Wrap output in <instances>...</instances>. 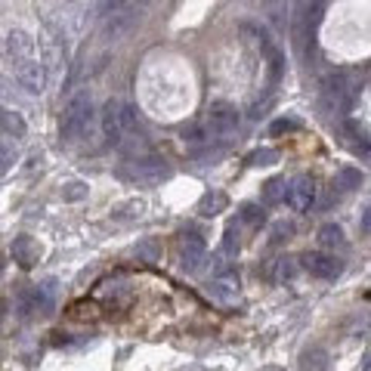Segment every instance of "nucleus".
I'll return each mask as SVG.
<instances>
[{"mask_svg": "<svg viewBox=\"0 0 371 371\" xmlns=\"http://www.w3.org/2000/svg\"><path fill=\"white\" fill-rule=\"evenodd\" d=\"M312 201H316V183H312L310 176H297L291 183V192H288V205H291L294 211H310Z\"/></svg>", "mask_w": 371, "mask_h": 371, "instance_id": "obj_11", "label": "nucleus"}, {"mask_svg": "<svg viewBox=\"0 0 371 371\" xmlns=\"http://www.w3.org/2000/svg\"><path fill=\"white\" fill-rule=\"evenodd\" d=\"M136 133H140V127H136L133 109L127 106V102H121V99H109L106 109H102V136H106L109 146L121 149Z\"/></svg>", "mask_w": 371, "mask_h": 371, "instance_id": "obj_1", "label": "nucleus"}, {"mask_svg": "<svg viewBox=\"0 0 371 371\" xmlns=\"http://www.w3.org/2000/svg\"><path fill=\"white\" fill-rule=\"evenodd\" d=\"M13 260L22 266V269H31L40 260V245L31 236H19L13 241Z\"/></svg>", "mask_w": 371, "mask_h": 371, "instance_id": "obj_13", "label": "nucleus"}, {"mask_svg": "<svg viewBox=\"0 0 371 371\" xmlns=\"http://www.w3.org/2000/svg\"><path fill=\"white\" fill-rule=\"evenodd\" d=\"M263 13L272 28H285L288 22V0H263Z\"/></svg>", "mask_w": 371, "mask_h": 371, "instance_id": "obj_18", "label": "nucleus"}, {"mask_svg": "<svg viewBox=\"0 0 371 371\" xmlns=\"http://www.w3.org/2000/svg\"><path fill=\"white\" fill-rule=\"evenodd\" d=\"M238 217H241V223H248V226H263V220H266L263 211H260L257 205H245Z\"/></svg>", "mask_w": 371, "mask_h": 371, "instance_id": "obj_25", "label": "nucleus"}, {"mask_svg": "<svg viewBox=\"0 0 371 371\" xmlns=\"http://www.w3.org/2000/svg\"><path fill=\"white\" fill-rule=\"evenodd\" d=\"M288 192H291V183L269 180L263 186V201H266V205H281V201H288Z\"/></svg>", "mask_w": 371, "mask_h": 371, "instance_id": "obj_19", "label": "nucleus"}, {"mask_svg": "<svg viewBox=\"0 0 371 371\" xmlns=\"http://www.w3.org/2000/svg\"><path fill=\"white\" fill-rule=\"evenodd\" d=\"M319 245L325 248L328 254H334V251H343L346 248V238H343V229L337 223H325L319 229Z\"/></svg>", "mask_w": 371, "mask_h": 371, "instance_id": "obj_14", "label": "nucleus"}, {"mask_svg": "<svg viewBox=\"0 0 371 371\" xmlns=\"http://www.w3.org/2000/svg\"><path fill=\"white\" fill-rule=\"evenodd\" d=\"M84 195H87V186L84 183H68L66 189H62V198H66V201H80Z\"/></svg>", "mask_w": 371, "mask_h": 371, "instance_id": "obj_28", "label": "nucleus"}, {"mask_svg": "<svg viewBox=\"0 0 371 371\" xmlns=\"http://www.w3.org/2000/svg\"><path fill=\"white\" fill-rule=\"evenodd\" d=\"M16 161V152H10V142H4V164H0V171H10V164Z\"/></svg>", "mask_w": 371, "mask_h": 371, "instance_id": "obj_30", "label": "nucleus"}, {"mask_svg": "<svg viewBox=\"0 0 371 371\" xmlns=\"http://www.w3.org/2000/svg\"><path fill=\"white\" fill-rule=\"evenodd\" d=\"M279 161V152L276 149H257L248 155V164L251 167H269V164H276Z\"/></svg>", "mask_w": 371, "mask_h": 371, "instance_id": "obj_23", "label": "nucleus"}, {"mask_svg": "<svg viewBox=\"0 0 371 371\" xmlns=\"http://www.w3.org/2000/svg\"><path fill=\"white\" fill-rule=\"evenodd\" d=\"M226 207H229V198L223 195V192H205L198 201V214L201 217H217V214H223Z\"/></svg>", "mask_w": 371, "mask_h": 371, "instance_id": "obj_15", "label": "nucleus"}, {"mask_svg": "<svg viewBox=\"0 0 371 371\" xmlns=\"http://www.w3.org/2000/svg\"><path fill=\"white\" fill-rule=\"evenodd\" d=\"M142 211H146V201H142V198H130V201H124V205L115 211V220H140Z\"/></svg>", "mask_w": 371, "mask_h": 371, "instance_id": "obj_20", "label": "nucleus"}, {"mask_svg": "<svg viewBox=\"0 0 371 371\" xmlns=\"http://www.w3.org/2000/svg\"><path fill=\"white\" fill-rule=\"evenodd\" d=\"M16 80H19V87L25 93L31 96H37V93H44V87H47V68H44V62L37 59H25V62H19L16 66Z\"/></svg>", "mask_w": 371, "mask_h": 371, "instance_id": "obj_7", "label": "nucleus"}, {"mask_svg": "<svg viewBox=\"0 0 371 371\" xmlns=\"http://www.w3.org/2000/svg\"><path fill=\"white\" fill-rule=\"evenodd\" d=\"M90 124H93V102L87 93H78L75 99L66 106L62 111V121H59V133L66 142H75L80 136L90 133Z\"/></svg>", "mask_w": 371, "mask_h": 371, "instance_id": "obj_2", "label": "nucleus"}, {"mask_svg": "<svg viewBox=\"0 0 371 371\" xmlns=\"http://www.w3.org/2000/svg\"><path fill=\"white\" fill-rule=\"evenodd\" d=\"M294 276H297V260H291V257H281V260H276L272 279H276V281H291Z\"/></svg>", "mask_w": 371, "mask_h": 371, "instance_id": "obj_22", "label": "nucleus"}, {"mask_svg": "<svg viewBox=\"0 0 371 371\" xmlns=\"http://www.w3.org/2000/svg\"><path fill=\"white\" fill-rule=\"evenodd\" d=\"M0 127H4V136H13V140H22L25 136V121H22L19 111H13V109H4L0 111Z\"/></svg>", "mask_w": 371, "mask_h": 371, "instance_id": "obj_16", "label": "nucleus"}, {"mask_svg": "<svg viewBox=\"0 0 371 371\" xmlns=\"http://www.w3.org/2000/svg\"><path fill=\"white\" fill-rule=\"evenodd\" d=\"M353 96H356V80L346 71H334L322 80V102L332 111H346L353 106Z\"/></svg>", "mask_w": 371, "mask_h": 371, "instance_id": "obj_3", "label": "nucleus"}, {"mask_svg": "<svg viewBox=\"0 0 371 371\" xmlns=\"http://www.w3.org/2000/svg\"><path fill=\"white\" fill-rule=\"evenodd\" d=\"M127 174L140 183H161L164 176H171V164L158 155H142V158L130 161V171Z\"/></svg>", "mask_w": 371, "mask_h": 371, "instance_id": "obj_6", "label": "nucleus"}, {"mask_svg": "<svg viewBox=\"0 0 371 371\" xmlns=\"http://www.w3.org/2000/svg\"><path fill=\"white\" fill-rule=\"evenodd\" d=\"M337 186H341V189H359V186H362V171H359V167H343L341 176H337Z\"/></svg>", "mask_w": 371, "mask_h": 371, "instance_id": "obj_24", "label": "nucleus"}, {"mask_svg": "<svg viewBox=\"0 0 371 371\" xmlns=\"http://www.w3.org/2000/svg\"><path fill=\"white\" fill-rule=\"evenodd\" d=\"M288 232H291V226H288V223H279L276 229H272V245H279L281 238H288Z\"/></svg>", "mask_w": 371, "mask_h": 371, "instance_id": "obj_29", "label": "nucleus"}, {"mask_svg": "<svg viewBox=\"0 0 371 371\" xmlns=\"http://www.w3.org/2000/svg\"><path fill=\"white\" fill-rule=\"evenodd\" d=\"M207 294L220 303H232L238 297V279L236 272H226V276H214L207 281Z\"/></svg>", "mask_w": 371, "mask_h": 371, "instance_id": "obj_12", "label": "nucleus"}, {"mask_svg": "<svg viewBox=\"0 0 371 371\" xmlns=\"http://www.w3.org/2000/svg\"><path fill=\"white\" fill-rule=\"evenodd\" d=\"M236 251H238V226L229 223L223 236V254H236Z\"/></svg>", "mask_w": 371, "mask_h": 371, "instance_id": "obj_26", "label": "nucleus"}, {"mask_svg": "<svg viewBox=\"0 0 371 371\" xmlns=\"http://www.w3.org/2000/svg\"><path fill=\"white\" fill-rule=\"evenodd\" d=\"M183 140H186V142H201V140H205V136H201V130H198V127H189V130L183 133Z\"/></svg>", "mask_w": 371, "mask_h": 371, "instance_id": "obj_31", "label": "nucleus"}, {"mask_svg": "<svg viewBox=\"0 0 371 371\" xmlns=\"http://www.w3.org/2000/svg\"><path fill=\"white\" fill-rule=\"evenodd\" d=\"M362 232H365V236H371V207H368V211L365 214H362Z\"/></svg>", "mask_w": 371, "mask_h": 371, "instance_id": "obj_32", "label": "nucleus"}, {"mask_svg": "<svg viewBox=\"0 0 371 371\" xmlns=\"http://www.w3.org/2000/svg\"><path fill=\"white\" fill-rule=\"evenodd\" d=\"M142 6H146V0H140V4H127L121 6L118 13H109L106 22H102V35H106L109 40H121L127 35V31L133 28V22L142 16Z\"/></svg>", "mask_w": 371, "mask_h": 371, "instance_id": "obj_5", "label": "nucleus"}, {"mask_svg": "<svg viewBox=\"0 0 371 371\" xmlns=\"http://www.w3.org/2000/svg\"><path fill=\"white\" fill-rule=\"evenodd\" d=\"M136 257L146 263H158L161 260V241L158 238H142L140 245H136Z\"/></svg>", "mask_w": 371, "mask_h": 371, "instance_id": "obj_21", "label": "nucleus"}, {"mask_svg": "<svg viewBox=\"0 0 371 371\" xmlns=\"http://www.w3.org/2000/svg\"><path fill=\"white\" fill-rule=\"evenodd\" d=\"M207 257V248H205V238L198 232H183L180 236V263L186 272H195Z\"/></svg>", "mask_w": 371, "mask_h": 371, "instance_id": "obj_8", "label": "nucleus"}, {"mask_svg": "<svg viewBox=\"0 0 371 371\" xmlns=\"http://www.w3.org/2000/svg\"><path fill=\"white\" fill-rule=\"evenodd\" d=\"M236 127H238V109L232 102H211V109H207V136L223 140V136L236 133Z\"/></svg>", "mask_w": 371, "mask_h": 371, "instance_id": "obj_4", "label": "nucleus"}, {"mask_svg": "<svg viewBox=\"0 0 371 371\" xmlns=\"http://www.w3.org/2000/svg\"><path fill=\"white\" fill-rule=\"evenodd\" d=\"M300 371H328V353L322 346H310L300 353Z\"/></svg>", "mask_w": 371, "mask_h": 371, "instance_id": "obj_17", "label": "nucleus"}, {"mask_svg": "<svg viewBox=\"0 0 371 371\" xmlns=\"http://www.w3.org/2000/svg\"><path fill=\"white\" fill-rule=\"evenodd\" d=\"M300 127V121H294V118H279V121H272V127H269V133L272 136H281V133H291Z\"/></svg>", "mask_w": 371, "mask_h": 371, "instance_id": "obj_27", "label": "nucleus"}, {"mask_svg": "<svg viewBox=\"0 0 371 371\" xmlns=\"http://www.w3.org/2000/svg\"><path fill=\"white\" fill-rule=\"evenodd\" d=\"M6 56L13 59V66H19V62L25 59H35V40H31L22 28H13L10 35H6Z\"/></svg>", "mask_w": 371, "mask_h": 371, "instance_id": "obj_10", "label": "nucleus"}, {"mask_svg": "<svg viewBox=\"0 0 371 371\" xmlns=\"http://www.w3.org/2000/svg\"><path fill=\"white\" fill-rule=\"evenodd\" d=\"M260 371H285V368H276V365H266V368H260Z\"/></svg>", "mask_w": 371, "mask_h": 371, "instance_id": "obj_33", "label": "nucleus"}, {"mask_svg": "<svg viewBox=\"0 0 371 371\" xmlns=\"http://www.w3.org/2000/svg\"><path fill=\"white\" fill-rule=\"evenodd\" d=\"M365 371H371V353H368V356H365Z\"/></svg>", "mask_w": 371, "mask_h": 371, "instance_id": "obj_34", "label": "nucleus"}, {"mask_svg": "<svg viewBox=\"0 0 371 371\" xmlns=\"http://www.w3.org/2000/svg\"><path fill=\"white\" fill-rule=\"evenodd\" d=\"M303 266H306V272H310V276L325 279V281H334L343 272V260H337L334 254H306L303 257Z\"/></svg>", "mask_w": 371, "mask_h": 371, "instance_id": "obj_9", "label": "nucleus"}]
</instances>
